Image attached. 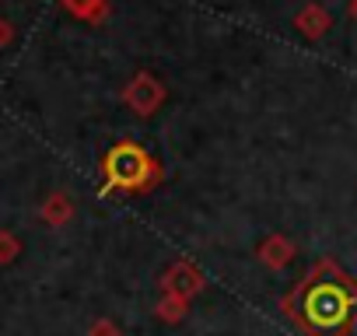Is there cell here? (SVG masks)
I'll list each match as a JSON object with an SVG mask.
<instances>
[{
  "instance_id": "3",
  "label": "cell",
  "mask_w": 357,
  "mask_h": 336,
  "mask_svg": "<svg viewBox=\"0 0 357 336\" xmlns=\"http://www.w3.org/2000/svg\"><path fill=\"white\" fill-rule=\"evenodd\" d=\"M165 84L154 77V74H137L126 88H123V102L137 112V116H154L165 102Z\"/></svg>"
},
{
  "instance_id": "10",
  "label": "cell",
  "mask_w": 357,
  "mask_h": 336,
  "mask_svg": "<svg viewBox=\"0 0 357 336\" xmlns=\"http://www.w3.org/2000/svg\"><path fill=\"white\" fill-rule=\"evenodd\" d=\"M46 214H50V217H53V221H60V217H67V204H63V200H60V197H56V200H53V204H50V207H46Z\"/></svg>"
},
{
  "instance_id": "9",
  "label": "cell",
  "mask_w": 357,
  "mask_h": 336,
  "mask_svg": "<svg viewBox=\"0 0 357 336\" xmlns=\"http://www.w3.org/2000/svg\"><path fill=\"white\" fill-rule=\"evenodd\" d=\"M91 336H123V333H119V326H116V322L102 319V322H95V326H91Z\"/></svg>"
},
{
  "instance_id": "7",
  "label": "cell",
  "mask_w": 357,
  "mask_h": 336,
  "mask_svg": "<svg viewBox=\"0 0 357 336\" xmlns=\"http://www.w3.org/2000/svg\"><path fill=\"white\" fill-rule=\"evenodd\" d=\"M186 312H190V301H186V298L161 294V301H158V319H161V322H183Z\"/></svg>"
},
{
  "instance_id": "2",
  "label": "cell",
  "mask_w": 357,
  "mask_h": 336,
  "mask_svg": "<svg viewBox=\"0 0 357 336\" xmlns=\"http://www.w3.org/2000/svg\"><path fill=\"white\" fill-rule=\"evenodd\" d=\"M105 193H151L161 179H165V168L140 147V144H116L105 154Z\"/></svg>"
},
{
  "instance_id": "1",
  "label": "cell",
  "mask_w": 357,
  "mask_h": 336,
  "mask_svg": "<svg viewBox=\"0 0 357 336\" xmlns=\"http://www.w3.org/2000/svg\"><path fill=\"white\" fill-rule=\"evenodd\" d=\"M280 312L301 336H350L357 329V280L336 259H319L280 298Z\"/></svg>"
},
{
  "instance_id": "8",
  "label": "cell",
  "mask_w": 357,
  "mask_h": 336,
  "mask_svg": "<svg viewBox=\"0 0 357 336\" xmlns=\"http://www.w3.org/2000/svg\"><path fill=\"white\" fill-rule=\"evenodd\" d=\"M67 4H70L81 18H102V15H105V8H109L105 0H67Z\"/></svg>"
},
{
  "instance_id": "6",
  "label": "cell",
  "mask_w": 357,
  "mask_h": 336,
  "mask_svg": "<svg viewBox=\"0 0 357 336\" xmlns=\"http://www.w3.org/2000/svg\"><path fill=\"white\" fill-rule=\"evenodd\" d=\"M329 25H333V18H329V11H326L322 4H308V8L298 11V18H294V29H298L305 39H319V36H326Z\"/></svg>"
},
{
  "instance_id": "5",
  "label": "cell",
  "mask_w": 357,
  "mask_h": 336,
  "mask_svg": "<svg viewBox=\"0 0 357 336\" xmlns=\"http://www.w3.org/2000/svg\"><path fill=\"white\" fill-rule=\"evenodd\" d=\"M294 256H298V249H294V242L287 235H266L259 242V249H256V259L266 270H284V266L294 263Z\"/></svg>"
},
{
  "instance_id": "4",
  "label": "cell",
  "mask_w": 357,
  "mask_h": 336,
  "mask_svg": "<svg viewBox=\"0 0 357 336\" xmlns=\"http://www.w3.org/2000/svg\"><path fill=\"white\" fill-rule=\"evenodd\" d=\"M204 287H207L204 273H200L193 263H186V259L172 263V266L161 273V294H175V298H186V301H193Z\"/></svg>"
},
{
  "instance_id": "11",
  "label": "cell",
  "mask_w": 357,
  "mask_h": 336,
  "mask_svg": "<svg viewBox=\"0 0 357 336\" xmlns=\"http://www.w3.org/2000/svg\"><path fill=\"white\" fill-rule=\"evenodd\" d=\"M350 18L357 22V0H350Z\"/></svg>"
}]
</instances>
